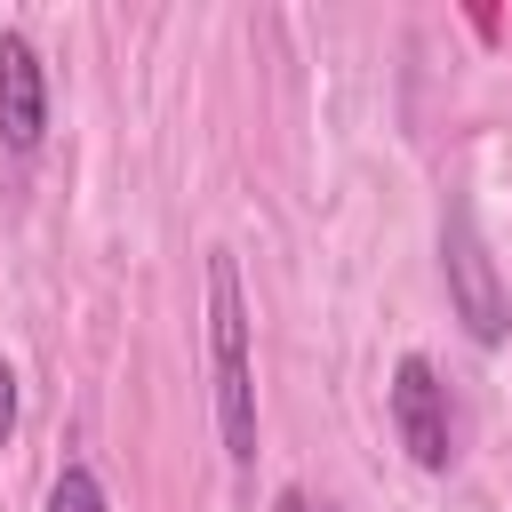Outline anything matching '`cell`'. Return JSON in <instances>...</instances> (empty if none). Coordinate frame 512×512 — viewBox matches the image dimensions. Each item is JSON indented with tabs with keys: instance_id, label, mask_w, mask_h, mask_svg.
<instances>
[{
	"instance_id": "obj_4",
	"label": "cell",
	"mask_w": 512,
	"mask_h": 512,
	"mask_svg": "<svg viewBox=\"0 0 512 512\" xmlns=\"http://www.w3.org/2000/svg\"><path fill=\"white\" fill-rule=\"evenodd\" d=\"M0 136L8 152H32L48 136V64L24 32H0Z\"/></svg>"
},
{
	"instance_id": "obj_3",
	"label": "cell",
	"mask_w": 512,
	"mask_h": 512,
	"mask_svg": "<svg viewBox=\"0 0 512 512\" xmlns=\"http://www.w3.org/2000/svg\"><path fill=\"white\" fill-rule=\"evenodd\" d=\"M392 432H400V448H408L424 472H448L456 424H448V384H440V368H432L424 352H408V360L392 368Z\"/></svg>"
},
{
	"instance_id": "obj_7",
	"label": "cell",
	"mask_w": 512,
	"mask_h": 512,
	"mask_svg": "<svg viewBox=\"0 0 512 512\" xmlns=\"http://www.w3.org/2000/svg\"><path fill=\"white\" fill-rule=\"evenodd\" d=\"M272 512H328V504H312L304 488H280V504H272Z\"/></svg>"
},
{
	"instance_id": "obj_2",
	"label": "cell",
	"mask_w": 512,
	"mask_h": 512,
	"mask_svg": "<svg viewBox=\"0 0 512 512\" xmlns=\"http://www.w3.org/2000/svg\"><path fill=\"white\" fill-rule=\"evenodd\" d=\"M440 272H448V304H456L464 336H472V344H504L512 304H504L496 256H488V240H480V224H472L464 200H448V216H440Z\"/></svg>"
},
{
	"instance_id": "obj_5",
	"label": "cell",
	"mask_w": 512,
	"mask_h": 512,
	"mask_svg": "<svg viewBox=\"0 0 512 512\" xmlns=\"http://www.w3.org/2000/svg\"><path fill=\"white\" fill-rule=\"evenodd\" d=\"M48 512H104V480L88 464H64L56 488H48Z\"/></svg>"
},
{
	"instance_id": "obj_1",
	"label": "cell",
	"mask_w": 512,
	"mask_h": 512,
	"mask_svg": "<svg viewBox=\"0 0 512 512\" xmlns=\"http://www.w3.org/2000/svg\"><path fill=\"white\" fill-rule=\"evenodd\" d=\"M208 368H216V432H224V456L248 464V456H256V368H248L240 264H232L224 248L208 256Z\"/></svg>"
},
{
	"instance_id": "obj_6",
	"label": "cell",
	"mask_w": 512,
	"mask_h": 512,
	"mask_svg": "<svg viewBox=\"0 0 512 512\" xmlns=\"http://www.w3.org/2000/svg\"><path fill=\"white\" fill-rule=\"evenodd\" d=\"M8 432H16V368L0 360V440H8Z\"/></svg>"
}]
</instances>
